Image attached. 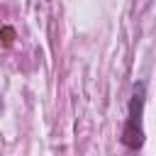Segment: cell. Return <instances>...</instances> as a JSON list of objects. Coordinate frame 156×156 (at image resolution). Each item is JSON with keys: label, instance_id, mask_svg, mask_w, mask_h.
<instances>
[{"label": "cell", "instance_id": "obj_1", "mask_svg": "<svg viewBox=\"0 0 156 156\" xmlns=\"http://www.w3.org/2000/svg\"><path fill=\"white\" fill-rule=\"evenodd\" d=\"M144 107H146V83L136 80L127 107V122L119 136V141L132 151H139L144 146Z\"/></svg>", "mask_w": 156, "mask_h": 156}]
</instances>
